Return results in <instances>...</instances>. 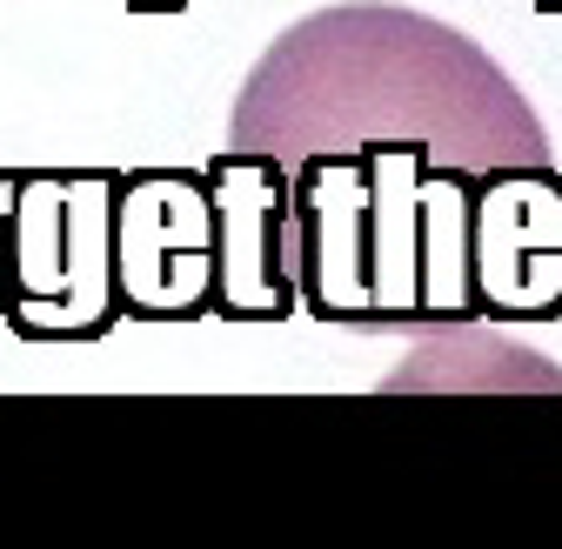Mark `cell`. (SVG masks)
Here are the masks:
<instances>
[{"label": "cell", "instance_id": "1", "mask_svg": "<svg viewBox=\"0 0 562 549\" xmlns=\"http://www.w3.org/2000/svg\"><path fill=\"white\" fill-rule=\"evenodd\" d=\"M228 148L289 175L335 155H429L469 181L555 168L509 67L408 0H328L268 41L235 94Z\"/></svg>", "mask_w": 562, "mask_h": 549}, {"label": "cell", "instance_id": "2", "mask_svg": "<svg viewBox=\"0 0 562 549\" xmlns=\"http://www.w3.org/2000/svg\"><path fill=\"white\" fill-rule=\"evenodd\" d=\"M302 309L348 328H462L475 309V181L429 155L295 168Z\"/></svg>", "mask_w": 562, "mask_h": 549}, {"label": "cell", "instance_id": "3", "mask_svg": "<svg viewBox=\"0 0 562 549\" xmlns=\"http://www.w3.org/2000/svg\"><path fill=\"white\" fill-rule=\"evenodd\" d=\"M121 315L114 295V175L34 168L14 188L8 322L27 341H88Z\"/></svg>", "mask_w": 562, "mask_h": 549}, {"label": "cell", "instance_id": "4", "mask_svg": "<svg viewBox=\"0 0 562 549\" xmlns=\"http://www.w3.org/2000/svg\"><path fill=\"white\" fill-rule=\"evenodd\" d=\"M215 194L207 175H114V295L140 322L215 315Z\"/></svg>", "mask_w": 562, "mask_h": 549}, {"label": "cell", "instance_id": "5", "mask_svg": "<svg viewBox=\"0 0 562 549\" xmlns=\"http://www.w3.org/2000/svg\"><path fill=\"white\" fill-rule=\"evenodd\" d=\"M215 194V315L235 322H281L302 309V222H295V175L222 148L201 168Z\"/></svg>", "mask_w": 562, "mask_h": 549}, {"label": "cell", "instance_id": "6", "mask_svg": "<svg viewBox=\"0 0 562 549\" xmlns=\"http://www.w3.org/2000/svg\"><path fill=\"white\" fill-rule=\"evenodd\" d=\"M475 309L482 322L562 315V168L475 181Z\"/></svg>", "mask_w": 562, "mask_h": 549}, {"label": "cell", "instance_id": "7", "mask_svg": "<svg viewBox=\"0 0 562 549\" xmlns=\"http://www.w3.org/2000/svg\"><path fill=\"white\" fill-rule=\"evenodd\" d=\"M14 188H21V175H0V322H8V235H14Z\"/></svg>", "mask_w": 562, "mask_h": 549}, {"label": "cell", "instance_id": "8", "mask_svg": "<svg viewBox=\"0 0 562 549\" xmlns=\"http://www.w3.org/2000/svg\"><path fill=\"white\" fill-rule=\"evenodd\" d=\"M127 8H181V0H127Z\"/></svg>", "mask_w": 562, "mask_h": 549}]
</instances>
